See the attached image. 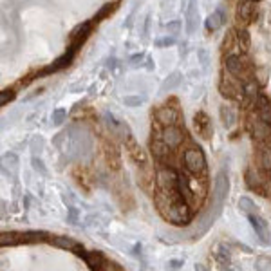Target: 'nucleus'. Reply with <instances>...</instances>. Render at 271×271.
<instances>
[{"mask_svg": "<svg viewBox=\"0 0 271 271\" xmlns=\"http://www.w3.org/2000/svg\"><path fill=\"white\" fill-rule=\"evenodd\" d=\"M158 192L168 195V197H179V176L172 168H161L158 172Z\"/></svg>", "mask_w": 271, "mask_h": 271, "instance_id": "obj_1", "label": "nucleus"}, {"mask_svg": "<svg viewBox=\"0 0 271 271\" xmlns=\"http://www.w3.org/2000/svg\"><path fill=\"white\" fill-rule=\"evenodd\" d=\"M183 161H184V165H186V168H188L192 174H195V176L206 174V158H204V152H203L197 145L188 147L184 150Z\"/></svg>", "mask_w": 271, "mask_h": 271, "instance_id": "obj_2", "label": "nucleus"}, {"mask_svg": "<svg viewBox=\"0 0 271 271\" xmlns=\"http://www.w3.org/2000/svg\"><path fill=\"white\" fill-rule=\"evenodd\" d=\"M226 69L230 72L231 76L239 78V80H249V74H251V67L248 64L246 60L241 58L239 54H228V58H226Z\"/></svg>", "mask_w": 271, "mask_h": 271, "instance_id": "obj_3", "label": "nucleus"}, {"mask_svg": "<svg viewBox=\"0 0 271 271\" xmlns=\"http://www.w3.org/2000/svg\"><path fill=\"white\" fill-rule=\"evenodd\" d=\"M80 257H82L85 262L89 264V268H92V270H119L118 266H111L112 262L103 257L101 253L98 251H78Z\"/></svg>", "mask_w": 271, "mask_h": 271, "instance_id": "obj_4", "label": "nucleus"}, {"mask_svg": "<svg viewBox=\"0 0 271 271\" xmlns=\"http://www.w3.org/2000/svg\"><path fill=\"white\" fill-rule=\"evenodd\" d=\"M156 121L163 125V127H174V125L181 121V116H179L177 109H174L170 105H163L156 111Z\"/></svg>", "mask_w": 271, "mask_h": 271, "instance_id": "obj_5", "label": "nucleus"}, {"mask_svg": "<svg viewBox=\"0 0 271 271\" xmlns=\"http://www.w3.org/2000/svg\"><path fill=\"white\" fill-rule=\"evenodd\" d=\"M163 141L168 145L170 148H177L181 143H183L184 139V132L177 125H174V127H165V130H163Z\"/></svg>", "mask_w": 271, "mask_h": 271, "instance_id": "obj_6", "label": "nucleus"}, {"mask_svg": "<svg viewBox=\"0 0 271 271\" xmlns=\"http://www.w3.org/2000/svg\"><path fill=\"white\" fill-rule=\"evenodd\" d=\"M194 127L197 130V134L203 137V139H210L212 136V127H210V119L204 112H197L194 118Z\"/></svg>", "mask_w": 271, "mask_h": 271, "instance_id": "obj_7", "label": "nucleus"}, {"mask_svg": "<svg viewBox=\"0 0 271 271\" xmlns=\"http://www.w3.org/2000/svg\"><path fill=\"white\" fill-rule=\"evenodd\" d=\"M255 105H257V116L262 121L271 125V100H268L266 96H259V100L255 101Z\"/></svg>", "mask_w": 271, "mask_h": 271, "instance_id": "obj_8", "label": "nucleus"}, {"mask_svg": "<svg viewBox=\"0 0 271 271\" xmlns=\"http://www.w3.org/2000/svg\"><path fill=\"white\" fill-rule=\"evenodd\" d=\"M253 15H255V2H242L239 11H237V18H241V22L244 25H248L251 20H253Z\"/></svg>", "mask_w": 271, "mask_h": 271, "instance_id": "obj_9", "label": "nucleus"}, {"mask_svg": "<svg viewBox=\"0 0 271 271\" xmlns=\"http://www.w3.org/2000/svg\"><path fill=\"white\" fill-rule=\"evenodd\" d=\"M150 148H152V154L156 156V159H166L168 154H170V147L163 141V137H156V139H152Z\"/></svg>", "mask_w": 271, "mask_h": 271, "instance_id": "obj_10", "label": "nucleus"}, {"mask_svg": "<svg viewBox=\"0 0 271 271\" xmlns=\"http://www.w3.org/2000/svg\"><path fill=\"white\" fill-rule=\"evenodd\" d=\"M242 92H244V98L246 101L249 103H255V101L259 100V87H257V83L253 80H246L244 82V87H242Z\"/></svg>", "mask_w": 271, "mask_h": 271, "instance_id": "obj_11", "label": "nucleus"}, {"mask_svg": "<svg viewBox=\"0 0 271 271\" xmlns=\"http://www.w3.org/2000/svg\"><path fill=\"white\" fill-rule=\"evenodd\" d=\"M49 242L53 244V246H58L62 249H78V242L69 239V237L65 235H56V237H51Z\"/></svg>", "mask_w": 271, "mask_h": 271, "instance_id": "obj_12", "label": "nucleus"}, {"mask_svg": "<svg viewBox=\"0 0 271 271\" xmlns=\"http://www.w3.org/2000/svg\"><path fill=\"white\" fill-rule=\"evenodd\" d=\"M103 147H105V156H107V161H109V165L112 168H118L119 166V154H118V148L112 145V141L109 143H103Z\"/></svg>", "mask_w": 271, "mask_h": 271, "instance_id": "obj_13", "label": "nucleus"}, {"mask_svg": "<svg viewBox=\"0 0 271 271\" xmlns=\"http://www.w3.org/2000/svg\"><path fill=\"white\" fill-rule=\"evenodd\" d=\"M248 217H249V223H251V226L255 228V231H257V235H259L260 239H266L268 230H266V224L262 223V219L257 217V213H249Z\"/></svg>", "mask_w": 271, "mask_h": 271, "instance_id": "obj_14", "label": "nucleus"}, {"mask_svg": "<svg viewBox=\"0 0 271 271\" xmlns=\"http://www.w3.org/2000/svg\"><path fill=\"white\" fill-rule=\"evenodd\" d=\"M223 11L219 9V11H215L212 15V17L208 18V22H206V27H208V31H217L221 25H223Z\"/></svg>", "mask_w": 271, "mask_h": 271, "instance_id": "obj_15", "label": "nucleus"}, {"mask_svg": "<svg viewBox=\"0 0 271 271\" xmlns=\"http://www.w3.org/2000/svg\"><path fill=\"white\" fill-rule=\"evenodd\" d=\"M221 92H223L224 98H230V100H241V94L237 92V87L230 85L228 82L221 83Z\"/></svg>", "mask_w": 271, "mask_h": 271, "instance_id": "obj_16", "label": "nucleus"}, {"mask_svg": "<svg viewBox=\"0 0 271 271\" xmlns=\"http://www.w3.org/2000/svg\"><path fill=\"white\" fill-rule=\"evenodd\" d=\"M237 42H239V47H241L242 53H246L248 47H249V36H248L246 29L237 31Z\"/></svg>", "mask_w": 271, "mask_h": 271, "instance_id": "obj_17", "label": "nucleus"}, {"mask_svg": "<svg viewBox=\"0 0 271 271\" xmlns=\"http://www.w3.org/2000/svg\"><path fill=\"white\" fill-rule=\"evenodd\" d=\"M260 166L264 168L266 172H271V147H266L262 152H260Z\"/></svg>", "mask_w": 271, "mask_h": 271, "instance_id": "obj_18", "label": "nucleus"}, {"mask_svg": "<svg viewBox=\"0 0 271 271\" xmlns=\"http://www.w3.org/2000/svg\"><path fill=\"white\" fill-rule=\"evenodd\" d=\"M221 114H223V121L226 127H230L231 123H233V119H235V114H233V111H231L230 107H223L221 109Z\"/></svg>", "mask_w": 271, "mask_h": 271, "instance_id": "obj_19", "label": "nucleus"}, {"mask_svg": "<svg viewBox=\"0 0 271 271\" xmlns=\"http://www.w3.org/2000/svg\"><path fill=\"white\" fill-rule=\"evenodd\" d=\"M239 204H241V210H244V212L249 215V213H255L257 210H255V204L251 203V201L248 199V197H242L241 201H239Z\"/></svg>", "mask_w": 271, "mask_h": 271, "instance_id": "obj_20", "label": "nucleus"}, {"mask_svg": "<svg viewBox=\"0 0 271 271\" xmlns=\"http://www.w3.org/2000/svg\"><path fill=\"white\" fill-rule=\"evenodd\" d=\"M11 100H13V90H9V92L4 90V92L0 94V105H6L7 101H11Z\"/></svg>", "mask_w": 271, "mask_h": 271, "instance_id": "obj_21", "label": "nucleus"}, {"mask_svg": "<svg viewBox=\"0 0 271 271\" xmlns=\"http://www.w3.org/2000/svg\"><path fill=\"white\" fill-rule=\"evenodd\" d=\"M125 103H127V105H130V107H136V105H139V103H141V98H136V96H129V98H125Z\"/></svg>", "mask_w": 271, "mask_h": 271, "instance_id": "obj_22", "label": "nucleus"}, {"mask_svg": "<svg viewBox=\"0 0 271 271\" xmlns=\"http://www.w3.org/2000/svg\"><path fill=\"white\" fill-rule=\"evenodd\" d=\"M174 40L172 38H165V40H158V45H172Z\"/></svg>", "mask_w": 271, "mask_h": 271, "instance_id": "obj_23", "label": "nucleus"}, {"mask_svg": "<svg viewBox=\"0 0 271 271\" xmlns=\"http://www.w3.org/2000/svg\"><path fill=\"white\" fill-rule=\"evenodd\" d=\"M242 2H246V0H242ZM248 2H259V0H248Z\"/></svg>", "mask_w": 271, "mask_h": 271, "instance_id": "obj_24", "label": "nucleus"}]
</instances>
